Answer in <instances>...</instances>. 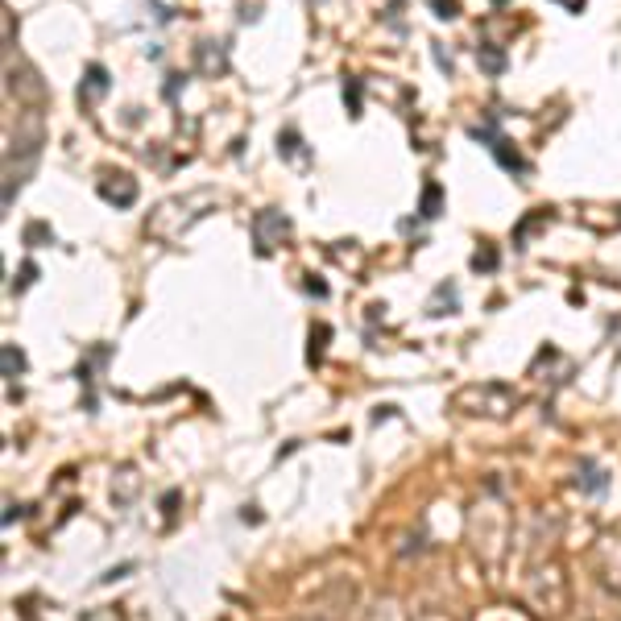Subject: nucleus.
<instances>
[{
    "mask_svg": "<svg viewBox=\"0 0 621 621\" xmlns=\"http://www.w3.org/2000/svg\"><path fill=\"white\" fill-rule=\"evenodd\" d=\"M100 191H104V199H108V203H121V207H128V203L137 199V183H133L128 174H121V183H104Z\"/></svg>",
    "mask_w": 621,
    "mask_h": 621,
    "instance_id": "obj_1",
    "label": "nucleus"
},
{
    "mask_svg": "<svg viewBox=\"0 0 621 621\" xmlns=\"http://www.w3.org/2000/svg\"><path fill=\"white\" fill-rule=\"evenodd\" d=\"M108 92V75H104V66H88V83L79 88V95L83 100H95V95Z\"/></svg>",
    "mask_w": 621,
    "mask_h": 621,
    "instance_id": "obj_2",
    "label": "nucleus"
},
{
    "mask_svg": "<svg viewBox=\"0 0 621 621\" xmlns=\"http://www.w3.org/2000/svg\"><path fill=\"white\" fill-rule=\"evenodd\" d=\"M493 154H497V162H501L505 170H522V157L510 150V141H493Z\"/></svg>",
    "mask_w": 621,
    "mask_h": 621,
    "instance_id": "obj_3",
    "label": "nucleus"
},
{
    "mask_svg": "<svg viewBox=\"0 0 621 621\" xmlns=\"http://www.w3.org/2000/svg\"><path fill=\"white\" fill-rule=\"evenodd\" d=\"M439 183H427V191H423V216L431 219V216H439Z\"/></svg>",
    "mask_w": 621,
    "mask_h": 621,
    "instance_id": "obj_4",
    "label": "nucleus"
},
{
    "mask_svg": "<svg viewBox=\"0 0 621 621\" xmlns=\"http://www.w3.org/2000/svg\"><path fill=\"white\" fill-rule=\"evenodd\" d=\"M476 59H481V66H485V71H489V75H497V71H501V66H505V59H501V54H497V50H489V46H481V50H476Z\"/></svg>",
    "mask_w": 621,
    "mask_h": 621,
    "instance_id": "obj_5",
    "label": "nucleus"
},
{
    "mask_svg": "<svg viewBox=\"0 0 621 621\" xmlns=\"http://www.w3.org/2000/svg\"><path fill=\"white\" fill-rule=\"evenodd\" d=\"M435 17H456L460 13V0H431Z\"/></svg>",
    "mask_w": 621,
    "mask_h": 621,
    "instance_id": "obj_6",
    "label": "nucleus"
},
{
    "mask_svg": "<svg viewBox=\"0 0 621 621\" xmlns=\"http://www.w3.org/2000/svg\"><path fill=\"white\" fill-rule=\"evenodd\" d=\"M472 265H476V270H493V265H497V253H493V248L476 253V257H472Z\"/></svg>",
    "mask_w": 621,
    "mask_h": 621,
    "instance_id": "obj_7",
    "label": "nucleus"
}]
</instances>
